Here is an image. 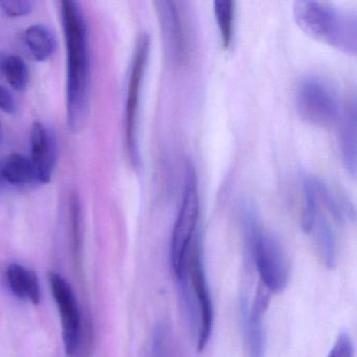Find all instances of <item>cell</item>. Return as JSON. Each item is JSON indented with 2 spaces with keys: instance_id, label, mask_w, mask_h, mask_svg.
I'll use <instances>...</instances> for the list:
<instances>
[{
  "instance_id": "obj_1",
  "label": "cell",
  "mask_w": 357,
  "mask_h": 357,
  "mask_svg": "<svg viewBox=\"0 0 357 357\" xmlns=\"http://www.w3.org/2000/svg\"><path fill=\"white\" fill-rule=\"evenodd\" d=\"M302 227L314 244L317 256L327 268L337 262L334 223L347 225L355 219L352 204L323 179L305 174L302 179Z\"/></svg>"
},
{
  "instance_id": "obj_2",
  "label": "cell",
  "mask_w": 357,
  "mask_h": 357,
  "mask_svg": "<svg viewBox=\"0 0 357 357\" xmlns=\"http://www.w3.org/2000/svg\"><path fill=\"white\" fill-rule=\"evenodd\" d=\"M68 47V112L70 126L77 128L86 112L89 91V53L86 22L74 1L61 3Z\"/></svg>"
},
{
  "instance_id": "obj_3",
  "label": "cell",
  "mask_w": 357,
  "mask_h": 357,
  "mask_svg": "<svg viewBox=\"0 0 357 357\" xmlns=\"http://www.w3.org/2000/svg\"><path fill=\"white\" fill-rule=\"evenodd\" d=\"M296 24L315 40L355 56L357 52V15L355 10L321 1L301 0L294 6Z\"/></svg>"
},
{
  "instance_id": "obj_4",
  "label": "cell",
  "mask_w": 357,
  "mask_h": 357,
  "mask_svg": "<svg viewBox=\"0 0 357 357\" xmlns=\"http://www.w3.org/2000/svg\"><path fill=\"white\" fill-rule=\"evenodd\" d=\"M242 225L261 285L273 294L283 291L289 281V263L281 244L261 227L250 208H244Z\"/></svg>"
},
{
  "instance_id": "obj_5",
  "label": "cell",
  "mask_w": 357,
  "mask_h": 357,
  "mask_svg": "<svg viewBox=\"0 0 357 357\" xmlns=\"http://www.w3.org/2000/svg\"><path fill=\"white\" fill-rule=\"evenodd\" d=\"M189 269L188 279L179 284V289L187 308L188 317L195 327L196 347L198 351H202L212 335L214 307L204 269L199 235L194 240L190 252Z\"/></svg>"
},
{
  "instance_id": "obj_6",
  "label": "cell",
  "mask_w": 357,
  "mask_h": 357,
  "mask_svg": "<svg viewBox=\"0 0 357 357\" xmlns=\"http://www.w3.org/2000/svg\"><path fill=\"white\" fill-rule=\"evenodd\" d=\"M197 185L195 169L191 164H188L183 199L170 240V263L177 282L188 277L190 252L194 240L199 235L197 233L200 210Z\"/></svg>"
},
{
  "instance_id": "obj_7",
  "label": "cell",
  "mask_w": 357,
  "mask_h": 357,
  "mask_svg": "<svg viewBox=\"0 0 357 357\" xmlns=\"http://www.w3.org/2000/svg\"><path fill=\"white\" fill-rule=\"evenodd\" d=\"M344 105L335 86L321 77H305L296 86V110L309 124L331 127L340 122Z\"/></svg>"
},
{
  "instance_id": "obj_8",
  "label": "cell",
  "mask_w": 357,
  "mask_h": 357,
  "mask_svg": "<svg viewBox=\"0 0 357 357\" xmlns=\"http://www.w3.org/2000/svg\"><path fill=\"white\" fill-rule=\"evenodd\" d=\"M179 5L168 0L155 3L165 53L174 66H183L188 58L187 28Z\"/></svg>"
},
{
  "instance_id": "obj_9",
  "label": "cell",
  "mask_w": 357,
  "mask_h": 357,
  "mask_svg": "<svg viewBox=\"0 0 357 357\" xmlns=\"http://www.w3.org/2000/svg\"><path fill=\"white\" fill-rule=\"evenodd\" d=\"M150 39L147 35H143L137 43L131 68L129 80L128 96L126 105V142L131 160L137 162L139 160L137 151V110H139V95H141L142 82L145 74L146 64L149 56Z\"/></svg>"
},
{
  "instance_id": "obj_10",
  "label": "cell",
  "mask_w": 357,
  "mask_h": 357,
  "mask_svg": "<svg viewBox=\"0 0 357 357\" xmlns=\"http://www.w3.org/2000/svg\"><path fill=\"white\" fill-rule=\"evenodd\" d=\"M52 292L61 315L66 353L74 354L80 342V311L76 296L68 282L57 273H50Z\"/></svg>"
},
{
  "instance_id": "obj_11",
  "label": "cell",
  "mask_w": 357,
  "mask_h": 357,
  "mask_svg": "<svg viewBox=\"0 0 357 357\" xmlns=\"http://www.w3.org/2000/svg\"><path fill=\"white\" fill-rule=\"evenodd\" d=\"M269 292L262 285L257 292L252 306L245 300L241 302L245 357H264L266 347L264 319L269 304Z\"/></svg>"
},
{
  "instance_id": "obj_12",
  "label": "cell",
  "mask_w": 357,
  "mask_h": 357,
  "mask_svg": "<svg viewBox=\"0 0 357 357\" xmlns=\"http://www.w3.org/2000/svg\"><path fill=\"white\" fill-rule=\"evenodd\" d=\"M31 155L35 178L40 183H49L57 164V139L53 131L41 123L33 125Z\"/></svg>"
},
{
  "instance_id": "obj_13",
  "label": "cell",
  "mask_w": 357,
  "mask_h": 357,
  "mask_svg": "<svg viewBox=\"0 0 357 357\" xmlns=\"http://www.w3.org/2000/svg\"><path fill=\"white\" fill-rule=\"evenodd\" d=\"M338 128V142L342 162L348 172L355 176L356 172V103L355 98L344 105Z\"/></svg>"
},
{
  "instance_id": "obj_14",
  "label": "cell",
  "mask_w": 357,
  "mask_h": 357,
  "mask_svg": "<svg viewBox=\"0 0 357 357\" xmlns=\"http://www.w3.org/2000/svg\"><path fill=\"white\" fill-rule=\"evenodd\" d=\"M8 282L12 292L18 298H29L33 304L40 303V285L34 271L20 264H11L7 269Z\"/></svg>"
},
{
  "instance_id": "obj_15",
  "label": "cell",
  "mask_w": 357,
  "mask_h": 357,
  "mask_svg": "<svg viewBox=\"0 0 357 357\" xmlns=\"http://www.w3.org/2000/svg\"><path fill=\"white\" fill-rule=\"evenodd\" d=\"M24 40L34 59L39 62L49 59L57 49L55 34L41 24L30 26L24 33Z\"/></svg>"
},
{
  "instance_id": "obj_16",
  "label": "cell",
  "mask_w": 357,
  "mask_h": 357,
  "mask_svg": "<svg viewBox=\"0 0 357 357\" xmlns=\"http://www.w3.org/2000/svg\"><path fill=\"white\" fill-rule=\"evenodd\" d=\"M214 14L222 47L229 50L235 37L236 3L231 0H216Z\"/></svg>"
},
{
  "instance_id": "obj_17",
  "label": "cell",
  "mask_w": 357,
  "mask_h": 357,
  "mask_svg": "<svg viewBox=\"0 0 357 357\" xmlns=\"http://www.w3.org/2000/svg\"><path fill=\"white\" fill-rule=\"evenodd\" d=\"M0 73L5 75L12 89L22 91L26 89L30 72L26 62L18 56L0 53Z\"/></svg>"
},
{
  "instance_id": "obj_18",
  "label": "cell",
  "mask_w": 357,
  "mask_h": 357,
  "mask_svg": "<svg viewBox=\"0 0 357 357\" xmlns=\"http://www.w3.org/2000/svg\"><path fill=\"white\" fill-rule=\"evenodd\" d=\"M1 165L3 177L8 183L17 185H26L36 179L32 162L22 154H11L1 162Z\"/></svg>"
},
{
  "instance_id": "obj_19",
  "label": "cell",
  "mask_w": 357,
  "mask_h": 357,
  "mask_svg": "<svg viewBox=\"0 0 357 357\" xmlns=\"http://www.w3.org/2000/svg\"><path fill=\"white\" fill-rule=\"evenodd\" d=\"M0 8L9 17L29 15L34 10V3L30 0H1Z\"/></svg>"
},
{
  "instance_id": "obj_20",
  "label": "cell",
  "mask_w": 357,
  "mask_h": 357,
  "mask_svg": "<svg viewBox=\"0 0 357 357\" xmlns=\"http://www.w3.org/2000/svg\"><path fill=\"white\" fill-rule=\"evenodd\" d=\"M327 357H354V344L348 332L338 334Z\"/></svg>"
},
{
  "instance_id": "obj_21",
  "label": "cell",
  "mask_w": 357,
  "mask_h": 357,
  "mask_svg": "<svg viewBox=\"0 0 357 357\" xmlns=\"http://www.w3.org/2000/svg\"><path fill=\"white\" fill-rule=\"evenodd\" d=\"M0 110L8 114H14L17 112L15 99L6 87L0 86Z\"/></svg>"
},
{
  "instance_id": "obj_22",
  "label": "cell",
  "mask_w": 357,
  "mask_h": 357,
  "mask_svg": "<svg viewBox=\"0 0 357 357\" xmlns=\"http://www.w3.org/2000/svg\"><path fill=\"white\" fill-rule=\"evenodd\" d=\"M5 177H3V165H1V162H0V190L3 189V183H5Z\"/></svg>"
},
{
  "instance_id": "obj_23",
  "label": "cell",
  "mask_w": 357,
  "mask_h": 357,
  "mask_svg": "<svg viewBox=\"0 0 357 357\" xmlns=\"http://www.w3.org/2000/svg\"><path fill=\"white\" fill-rule=\"evenodd\" d=\"M3 127H1V124H0V144L3 143Z\"/></svg>"
}]
</instances>
